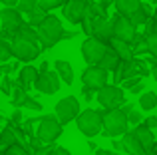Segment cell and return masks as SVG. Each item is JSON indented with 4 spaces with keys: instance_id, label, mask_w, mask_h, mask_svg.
<instances>
[{
    "instance_id": "obj_1",
    "label": "cell",
    "mask_w": 157,
    "mask_h": 155,
    "mask_svg": "<svg viewBox=\"0 0 157 155\" xmlns=\"http://www.w3.org/2000/svg\"><path fill=\"white\" fill-rule=\"evenodd\" d=\"M38 30V40L40 44H44V48H52L54 44H58L62 40L64 34V26H62V20L54 14H48L40 26H36Z\"/></svg>"
},
{
    "instance_id": "obj_2",
    "label": "cell",
    "mask_w": 157,
    "mask_h": 155,
    "mask_svg": "<svg viewBox=\"0 0 157 155\" xmlns=\"http://www.w3.org/2000/svg\"><path fill=\"white\" fill-rule=\"evenodd\" d=\"M76 125L86 137H96L104 131V115L98 109H82L76 117Z\"/></svg>"
},
{
    "instance_id": "obj_3",
    "label": "cell",
    "mask_w": 157,
    "mask_h": 155,
    "mask_svg": "<svg viewBox=\"0 0 157 155\" xmlns=\"http://www.w3.org/2000/svg\"><path fill=\"white\" fill-rule=\"evenodd\" d=\"M104 115V135L107 137H117V135H123L127 131V115L121 112V109L113 108V109H107V112L101 113Z\"/></svg>"
},
{
    "instance_id": "obj_4",
    "label": "cell",
    "mask_w": 157,
    "mask_h": 155,
    "mask_svg": "<svg viewBox=\"0 0 157 155\" xmlns=\"http://www.w3.org/2000/svg\"><path fill=\"white\" fill-rule=\"evenodd\" d=\"M107 50H109V44L100 40V38H96V36H88L82 42V58L86 60L88 66H98Z\"/></svg>"
},
{
    "instance_id": "obj_5",
    "label": "cell",
    "mask_w": 157,
    "mask_h": 155,
    "mask_svg": "<svg viewBox=\"0 0 157 155\" xmlns=\"http://www.w3.org/2000/svg\"><path fill=\"white\" fill-rule=\"evenodd\" d=\"M60 135H62V123L58 121L56 115L40 117L38 127H36V137H38L44 145H52Z\"/></svg>"
},
{
    "instance_id": "obj_6",
    "label": "cell",
    "mask_w": 157,
    "mask_h": 155,
    "mask_svg": "<svg viewBox=\"0 0 157 155\" xmlns=\"http://www.w3.org/2000/svg\"><path fill=\"white\" fill-rule=\"evenodd\" d=\"M12 52L18 62H34L40 56L42 48L38 46V42H32V40H26L16 34V38L12 40Z\"/></svg>"
},
{
    "instance_id": "obj_7",
    "label": "cell",
    "mask_w": 157,
    "mask_h": 155,
    "mask_svg": "<svg viewBox=\"0 0 157 155\" xmlns=\"http://www.w3.org/2000/svg\"><path fill=\"white\" fill-rule=\"evenodd\" d=\"M80 112H82L80 101H78V97H74V96L62 97V100L56 104V108H54V115L58 117V121H60L62 125L74 121L78 115H80Z\"/></svg>"
},
{
    "instance_id": "obj_8",
    "label": "cell",
    "mask_w": 157,
    "mask_h": 155,
    "mask_svg": "<svg viewBox=\"0 0 157 155\" xmlns=\"http://www.w3.org/2000/svg\"><path fill=\"white\" fill-rule=\"evenodd\" d=\"M123 97H125V93H123V89L119 88V85H104L101 89H98L96 92V100L98 104L101 105V108L105 109H113L117 108V105L123 104Z\"/></svg>"
},
{
    "instance_id": "obj_9",
    "label": "cell",
    "mask_w": 157,
    "mask_h": 155,
    "mask_svg": "<svg viewBox=\"0 0 157 155\" xmlns=\"http://www.w3.org/2000/svg\"><path fill=\"white\" fill-rule=\"evenodd\" d=\"M107 80H109V72H105L104 68L100 66H88L82 74V84L84 88L90 89H101L104 85H107Z\"/></svg>"
},
{
    "instance_id": "obj_10",
    "label": "cell",
    "mask_w": 157,
    "mask_h": 155,
    "mask_svg": "<svg viewBox=\"0 0 157 155\" xmlns=\"http://www.w3.org/2000/svg\"><path fill=\"white\" fill-rule=\"evenodd\" d=\"M60 85H62L60 76H58L54 70H48V72H40L34 88L38 89L40 93H44V96H54V93L60 92Z\"/></svg>"
},
{
    "instance_id": "obj_11",
    "label": "cell",
    "mask_w": 157,
    "mask_h": 155,
    "mask_svg": "<svg viewBox=\"0 0 157 155\" xmlns=\"http://www.w3.org/2000/svg\"><path fill=\"white\" fill-rule=\"evenodd\" d=\"M0 22H2V30H8L12 34H18V28L24 24L22 12L16 6H6L0 12Z\"/></svg>"
},
{
    "instance_id": "obj_12",
    "label": "cell",
    "mask_w": 157,
    "mask_h": 155,
    "mask_svg": "<svg viewBox=\"0 0 157 155\" xmlns=\"http://www.w3.org/2000/svg\"><path fill=\"white\" fill-rule=\"evenodd\" d=\"M137 36V28L131 24V20L127 16H117L113 20V38H119L123 42H133V38Z\"/></svg>"
},
{
    "instance_id": "obj_13",
    "label": "cell",
    "mask_w": 157,
    "mask_h": 155,
    "mask_svg": "<svg viewBox=\"0 0 157 155\" xmlns=\"http://www.w3.org/2000/svg\"><path fill=\"white\" fill-rule=\"evenodd\" d=\"M86 8H88L86 0H66V4L62 6V14H64V18L68 22L80 24L86 14Z\"/></svg>"
},
{
    "instance_id": "obj_14",
    "label": "cell",
    "mask_w": 157,
    "mask_h": 155,
    "mask_svg": "<svg viewBox=\"0 0 157 155\" xmlns=\"http://www.w3.org/2000/svg\"><path fill=\"white\" fill-rule=\"evenodd\" d=\"M133 133H135V137L139 139L141 147L145 149V153H151L155 149L157 139H155V135H153V129H149L147 125H135Z\"/></svg>"
},
{
    "instance_id": "obj_15",
    "label": "cell",
    "mask_w": 157,
    "mask_h": 155,
    "mask_svg": "<svg viewBox=\"0 0 157 155\" xmlns=\"http://www.w3.org/2000/svg\"><path fill=\"white\" fill-rule=\"evenodd\" d=\"M38 76H40L38 68L32 66V64H26V66H22V68H20V72H18V84L22 85L24 89H28V88H32V85L36 84Z\"/></svg>"
},
{
    "instance_id": "obj_16",
    "label": "cell",
    "mask_w": 157,
    "mask_h": 155,
    "mask_svg": "<svg viewBox=\"0 0 157 155\" xmlns=\"http://www.w3.org/2000/svg\"><path fill=\"white\" fill-rule=\"evenodd\" d=\"M121 143H123V153H127V155H145V149L141 147V143H139V139L135 137L133 131L123 133Z\"/></svg>"
},
{
    "instance_id": "obj_17",
    "label": "cell",
    "mask_w": 157,
    "mask_h": 155,
    "mask_svg": "<svg viewBox=\"0 0 157 155\" xmlns=\"http://www.w3.org/2000/svg\"><path fill=\"white\" fill-rule=\"evenodd\" d=\"M107 44H109V48L119 56V60H121V62H131V56H133V46H131L129 42H123V40H119V38H111Z\"/></svg>"
},
{
    "instance_id": "obj_18",
    "label": "cell",
    "mask_w": 157,
    "mask_h": 155,
    "mask_svg": "<svg viewBox=\"0 0 157 155\" xmlns=\"http://www.w3.org/2000/svg\"><path fill=\"white\" fill-rule=\"evenodd\" d=\"M94 36L104 42H109L113 38V22L105 18H96V26H94Z\"/></svg>"
},
{
    "instance_id": "obj_19",
    "label": "cell",
    "mask_w": 157,
    "mask_h": 155,
    "mask_svg": "<svg viewBox=\"0 0 157 155\" xmlns=\"http://www.w3.org/2000/svg\"><path fill=\"white\" fill-rule=\"evenodd\" d=\"M54 72L60 76V80L64 81L66 85L74 84V68H72V64H70L68 60H62V58L56 60V62H54Z\"/></svg>"
},
{
    "instance_id": "obj_20",
    "label": "cell",
    "mask_w": 157,
    "mask_h": 155,
    "mask_svg": "<svg viewBox=\"0 0 157 155\" xmlns=\"http://www.w3.org/2000/svg\"><path fill=\"white\" fill-rule=\"evenodd\" d=\"M141 0H115V10H117L119 16H127L129 18L135 10L141 8Z\"/></svg>"
},
{
    "instance_id": "obj_21",
    "label": "cell",
    "mask_w": 157,
    "mask_h": 155,
    "mask_svg": "<svg viewBox=\"0 0 157 155\" xmlns=\"http://www.w3.org/2000/svg\"><path fill=\"white\" fill-rule=\"evenodd\" d=\"M119 64H121L119 56H117V54H115V52L109 48V50L105 52V56L101 58V62L98 64V66H100V68H104L105 72H115V70H117V66H119Z\"/></svg>"
},
{
    "instance_id": "obj_22",
    "label": "cell",
    "mask_w": 157,
    "mask_h": 155,
    "mask_svg": "<svg viewBox=\"0 0 157 155\" xmlns=\"http://www.w3.org/2000/svg\"><path fill=\"white\" fill-rule=\"evenodd\" d=\"M139 108L145 109V112H153L157 108V93L151 92V89L143 92L141 96H139Z\"/></svg>"
},
{
    "instance_id": "obj_23",
    "label": "cell",
    "mask_w": 157,
    "mask_h": 155,
    "mask_svg": "<svg viewBox=\"0 0 157 155\" xmlns=\"http://www.w3.org/2000/svg\"><path fill=\"white\" fill-rule=\"evenodd\" d=\"M0 143L4 145V147H10V145H16V143H20L18 141V135H16V129H14V125H6V127L0 131Z\"/></svg>"
},
{
    "instance_id": "obj_24",
    "label": "cell",
    "mask_w": 157,
    "mask_h": 155,
    "mask_svg": "<svg viewBox=\"0 0 157 155\" xmlns=\"http://www.w3.org/2000/svg\"><path fill=\"white\" fill-rule=\"evenodd\" d=\"M26 16H28V24H32V26H40V24L46 20L48 10H44L42 6H34Z\"/></svg>"
},
{
    "instance_id": "obj_25",
    "label": "cell",
    "mask_w": 157,
    "mask_h": 155,
    "mask_svg": "<svg viewBox=\"0 0 157 155\" xmlns=\"http://www.w3.org/2000/svg\"><path fill=\"white\" fill-rule=\"evenodd\" d=\"M12 58H14V52H12V42L0 38V62L6 64V62H10Z\"/></svg>"
},
{
    "instance_id": "obj_26",
    "label": "cell",
    "mask_w": 157,
    "mask_h": 155,
    "mask_svg": "<svg viewBox=\"0 0 157 155\" xmlns=\"http://www.w3.org/2000/svg\"><path fill=\"white\" fill-rule=\"evenodd\" d=\"M149 18L151 16L147 14L145 10H143V8H139V10H135L133 14L129 16V20H131V24H133L135 28H139V26H145L147 22H149Z\"/></svg>"
},
{
    "instance_id": "obj_27",
    "label": "cell",
    "mask_w": 157,
    "mask_h": 155,
    "mask_svg": "<svg viewBox=\"0 0 157 155\" xmlns=\"http://www.w3.org/2000/svg\"><path fill=\"white\" fill-rule=\"evenodd\" d=\"M18 36H22V38H26V40H32V42H40L38 30H34L32 24H22V26L18 28Z\"/></svg>"
},
{
    "instance_id": "obj_28",
    "label": "cell",
    "mask_w": 157,
    "mask_h": 155,
    "mask_svg": "<svg viewBox=\"0 0 157 155\" xmlns=\"http://www.w3.org/2000/svg\"><path fill=\"white\" fill-rule=\"evenodd\" d=\"M28 96H30V93H28L26 89L22 88V85H20V88L16 85V89L12 92V105H14V108H22V104L26 101Z\"/></svg>"
},
{
    "instance_id": "obj_29",
    "label": "cell",
    "mask_w": 157,
    "mask_h": 155,
    "mask_svg": "<svg viewBox=\"0 0 157 155\" xmlns=\"http://www.w3.org/2000/svg\"><path fill=\"white\" fill-rule=\"evenodd\" d=\"M127 115V121H129V125H139L143 121V112L141 109H135V108H131L129 112L125 113Z\"/></svg>"
},
{
    "instance_id": "obj_30",
    "label": "cell",
    "mask_w": 157,
    "mask_h": 155,
    "mask_svg": "<svg viewBox=\"0 0 157 155\" xmlns=\"http://www.w3.org/2000/svg\"><path fill=\"white\" fill-rule=\"evenodd\" d=\"M145 46H147V52L157 56V32H149L145 36Z\"/></svg>"
},
{
    "instance_id": "obj_31",
    "label": "cell",
    "mask_w": 157,
    "mask_h": 155,
    "mask_svg": "<svg viewBox=\"0 0 157 155\" xmlns=\"http://www.w3.org/2000/svg\"><path fill=\"white\" fill-rule=\"evenodd\" d=\"M66 4V0H38V6H42L44 10H54V8H62Z\"/></svg>"
},
{
    "instance_id": "obj_32",
    "label": "cell",
    "mask_w": 157,
    "mask_h": 155,
    "mask_svg": "<svg viewBox=\"0 0 157 155\" xmlns=\"http://www.w3.org/2000/svg\"><path fill=\"white\" fill-rule=\"evenodd\" d=\"M34 6H38V0H18V2H16V8H18L22 14H28Z\"/></svg>"
},
{
    "instance_id": "obj_33",
    "label": "cell",
    "mask_w": 157,
    "mask_h": 155,
    "mask_svg": "<svg viewBox=\"0 0 157 155\" xmlns=\"http://www.w3.org/2000/svg\"><path fill=\"white\" fill-rule=\"evenodd\" d=\"M20 109H32V112H42L44 108H42V104H40V101H36L32 96H28V97H26V101L22 104V108H20Z\"/></svg>"
},
{
    "instance_id": "obj_34",
    "label": "cell",
    "mask_w": 157,
    "mask_h": 155,
    "mask_svg": "<svg viewBox=\"0 0 157 155\" xmlns=\"http://www.w3.org/2000/svg\"><path fill=\"white\" fill-rule=\"evenodd\" d=\"M4 155H30V153L26 151V147H24L22 143H16V145H10Z\"/></svg>"
},
{
    "instance_id": "obj_35",
    "label": "cell",
    "mask_w": 157,
    "mask_h": 155,
    "mask_svg": "<svg viewBox=\"0 0 157 155\" xmlns=\"http://www.w3.org/2000/svg\"><path fill=\"white\" fill-rule=\"evenodd\" d=\"M0 89H2V93H6V96H12V80L8 76H4L2 78V85H0Z\"/></svg>"
},
{
    "instance_id": "obj_36",
    "label": "cell",
    "mask_w": 157,
    "mask_h": 155,
    "mask_svg": "<svg viewBox=\"0 0 157 155\" xmlns=\"http://www.w3.org/2000/svg\"><path fill=\"white\" fill-rule=\"evenodd\" d=\"M22 121H24V117H22V109L16 108L14 112H12V115H10V123H12V125H20Z\"/></svg>"
},
{
    "instance_id": "obj_37",
    "label": "cell",
    "mask_w": 157,
    "mask_h": 155,
    "mask_svg": "<svg viewBox=\"0 0 157 155\" xmlns=\"http://www.w3.org/2000/svg\"><path fill=\"white\" fill-rule=\"evenodd\" d=\"M30 155H52V147H46V145H42V147H30Z\"/></svg>"
},
{
    "instance_id": "obj_38",
    "label": "cell",
    "mask_w": 157,
    "mask_h": 155,
    "mask_svg": "<svg viewBox=\"0 0 157 155\" xmlns=\"http://www.w3.org/2000/svg\"><path fill=\"white\" fill-rule=\"evenodd\" d=\"M145 92V85L139 81V84H135L133 88H129V93H133V96H141V93Z\"/></svg>"
},
{
    "instance_id": "obj_39",
    "label": "cell",
    "mask_w": 157,
    "mask_h": 155,
    "mask_svg": "<svg viewBox=\"0 0 157 155\" xmlns=\"http://www.w3.org/2000/svg\"><path fill=\"white\" fill-rule=\"evenodd\" d=\"M84 100L86 101H92V100H96V89H90V88H84Z\"/></svg>"
},
{
    "instance_id": "obj_40",
    "label": "cell",
    "mask_w": 157,
    "mask_h": 155,
    "mask_svg": "<svg viewBox=\"0 0 157 155\" xmlns=\"http://www.w3.org/2000/svg\"><path fill=\"white\" fill-rule=\"evenodd\" d=\"M111 149H113V151H123V143H121V139H113L111 141Z\"/></svg>"
},
{
    "instance_id": "obj_41",
    "label": "cell",
    "mask_w": 157,
    "mask_h": 155,
    "mask_svg": "<svg viewBox=\"0 0 157 155\" xmlns=\"http://www.w3.org/2000/svg\"><path fill=\"white\" fill-rule=\"evenodd\" d=\"M52 155H72L66 147H52Z\"/></svg>"
},
{
    "instance_id": "obj_42",
    "label": "cell",
    "mask_w": 157,
    "mask_h": 155,
    "mask_svg": "<svg viewBox=\"0 0 157 155\" xmlns=\"http://www.w3.org/2000/svg\"><path fill=\"white\" fill-rule=\"evenodd\" d=\"M96 155H117V151H113V149H98Z\"/></svg>"
},
{
    "instance_id": "obj_43",
    "label": "cell",
    "mask_w": 157,
    "mask_h": 155,
    "mask_svg": "<svg viewBox=\"0 0 157 155\" xmlns=\"http://www.w3.org/2000/svg\"><path fill=\"white\" fill-rule=\"evenodd\" d=\"M76 36H78V32H66V30H64L62 40H72V38H76Z\"/></svg>"
},
{
    "instance_id": "obj_44",
    "label": "cell",
    "mask_w": 157,
    "mask_h": 155,
    "mask_svg": "<svg viewBox=\"0 0 157 155\" xmlns=\"http://www.w3.org/2000/svg\"><path fill=\"white\" fill-rule=\"evenodd\" d=\"M139 81H141L139 78H131V80H125V88H133V85H135V84H139Z\"/></svg>"
},
{
    "instance_id": "obj_45",
    "label": "cell",
    "mask_w": 157,
    "mask_h": 155,
    "mask_svg": "<svg viewBox=\"0 0 157 155\" xmlns=\"http://www.w3.org/2000/svg\"><path fill=\"white\" fill-rule=\"evenodd\" d=\"M0 2H2L4 6H16V2H18V0H0Z\"/></svg>"
},
{
    "instance_id": "obj_46",
    "label": "cell",
    "mask_w": 157,
    "mask_h": 155,
    "mask_svg": "<svg viewBox=\"0 0 157 155\" xmlns=\"http://www.w3.org/2000/svg\"><path fill=\"white\" fill-rule=\"evenodd\" d=\"M38 70H40V72H48V70H50V68H48V62H42Z\"/></svg>"
},
{
    "instance_id": "obj_47",
    "label": "cell",
    "mask_w": 157,
    "mask_h": 155,
    "mask_svg": "<svg viewBox=\"0 0 157 155\" xmlns=\"http://www.w3.org/2000/svg\"><path fill=\"white\" fill-rule=\"evenodd\" d=\"M151 76H153V80L157 81V64H155L153 68H151Z\"/></svg>"
},
{
    "instance_id": "obj_48",
    "label": "cell",
    "mask_w": 157,
    "mask_h": 155,
    "mask_svg": "<svg viewBox=\"0 0 157 155\" xmlns=\"http://www.w3.org/2000/svg\"><path fill=\"white\" fill-rule=\"evenodd\" d=\"M6 149H8V147H4V145L0 143V155H4V153H6Z\"/></svg>"
},
{
    "instance_id": "obj_49",
    "label": "cell",
    "mask_w": 157,
    "mask_h": 155,
    "mask_svg": "<svg viewBox=\"0 0 157 155\" xmlns=\"http://www.w3.org/2000/svg\"><path fill=\"white\" fill-rule=\"evenodd\" d=\"M4 121H6V117H4V115H2V113H0V125H2V123H4Z\"/></svg>"
},
{
    "instance_id": "obj_50",
    "label": "cell",
    "mask_w": 157,
    "mask_h": 155,
    "mask_svg": "<svg viewBox=\"0 0 157 155\" xmlns=\"http://www.w3.org/2000/svg\"><path fill=\"white\" fill-rule=\"evenodd\" d=\"M2 74H4V70H2V64H0V78H2Z\"/></svg>"
},
{
    "instance_id": "obj_51",
    "label": "cell",
    "mask_w": 157,
    "mask_h": 155,
    "mask_svg": "<svg viewBox=\"0 0 157 155\" xmlns=\"http://www.w3.org/2000/svg\"><path fill=\"white\" fill-rule=\"evenodd\" d=\"M153 155H157V143H155V149H153Z\"/></svg>"
}]
</instances>
